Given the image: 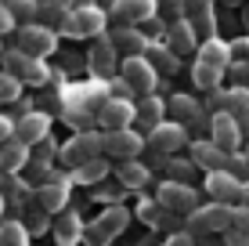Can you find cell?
Listing matches in <instances>:
<instances>
[{
    "label": "cell",
    "instance_id": "obj_1",
    "mask_svg": "<svg viewBox=\"0 0 249 246\" xmlns=\"http://www.w3.org/2000/svg\"><path fill=\"white\" fill-rule=\"evenodd\" d=\"M4 73L18 76L22 83H44V80H51V69L44 65V58H33V55H25V51H18V47L4 51Z\"/></svg>",
    "mask_w": 249,
    "mask_h": 246
},
{
    "label": "cell",
    "instance_id": "obj_2",
    "mask_svg": "<svg viewBox=\"0 0 249 246\" xmlns=\"http://www.w3.org/2000/svg\"><path fill=\"white\" fill-rule=\"evenodd\" d=\"M156 203L170 214H188L192 217L199 210V196H195L192 185H181V181H162L159 192H156Z\"/></svg>",
    "mask_w": 249,
    "mask_h": 246
},
{
    "label": "cell",
    "instance_id": "obj_3",
    "mask_svg": "<svg viewBox=\"0 0 249 246\" xmlns=\"http://www.w3.org/2000/svg\"><path fill=\"white\" fill-rule=\"evenodd\" d=\"M58 47V33L44 22H29V25H18V51L33 58H47L51 51Z\"/></svg>",
    "mask_w": 249,
    "mask_h": 246
},
{
    "label": "cell",
    "instance_id": "obj_4",
    "mask_svg": "<svg viewBox=\"0 0 249 246\" xmlns=\"http://www.w3.org/2000/svg\"><path fill=\"white\" fill-rule=\"evenodd\" d=\"M235 225V207L231 203H206L192 214V228L195 232H228Z\"/></svg>",
    "mask_w": 249,
    "mask_h": 246
},
{
    "label": "cell",
    "instance_id": "obj_5",
    "mask_svg": "<svg viewBox=\"0 0 249 246\" xmlns=\"http://www.w3.org/2000/svg\"><path fill=\"white\" fill-rule=\"evenodd\" d=\"M119 76H123L126 83L134 87V95H152L156 91V80H159V73L152 69V62L144 55H137V58H123V65H119Z\"/></svg>",
    "mask_w": 249,
    "mask_h": 246
},
{
    "label": "cell",
    "instance_id": "obj_6",
    "mask_svg": "<svg viewBox=\"0 0 249 246\" xmlns=\"http://www.w3.org/2000/svg\"><path fill=\"white\" fill-rule=\"evenodd\" d=\"M62 29L69 37H101V29H105V11H101V7H72V11L65 15Z\"/></svg>",
    "mask_w": 249,
    "mask_h": 246
},
{
    "label": "cell",
    "instance_id": "obj_7",
    "mask_svg": "<svg viewBox=\"0 0 249 246\" xmlns=\"http://www.w3.org/2000/svg\"><path fill=\"white\" fill-rule=\"evenodd\" d=\"M210 141H217L228 156L242 149V141H246V138H242V127H238V120L228 113V109H224V113H213V116H210Z\"/></svg>",
    "mask_w": 249,
    "mask_h": 246
},
{
    "label": "cell",
    "instance_id": "obj_8",
    "mask_svg": "<svg viewBox=\"0 0 249 246\" xmlns=\"http://www.w3.org/2000/svg\"><path fill=\"white\" fill-rule=\"evenodd\" d=\"M148 145L156 149L159 156H166V159H170L177 149L192 145V141H188V131H184L181 123H174V120L166 123V120H162V123H156V127L148 131Z\"/></svg>",
    "mask_w": 249,
    "mask_h": 246
},
{
    "label": "cell",
    "instance_id": "obj_9",
    "mask_svg": "<svg viewBox=\"0 0 249 246\" xmlns=\"http://www.w3.org/2000/svg\"><path fill=\"white\" fill-rule=\"evenodd\" d=\"M144 145H148V141H144L137 131H130V127H126V131H108L105 134V152H101V156H112V159L123 163V159H137Z\"/></svg>",
    "mask_w": 249,
    "mask_h": 246
},
{
    "label": "cell",
    "instance_id": "obj_10",
    "mask_svg": "<svg viewBox=\"0 0 249 246\" xmlns=\"http://www.w3.org/2000/svg\"><path fill=\"white\" fill-rule=\"evenodd\" d=\"M94 116H98V123L105 127V134H108V131H126V127L137 120V105L119 101V98H105Z\"/></svg>",
    "mask_w": 249,
    "mask_h": 246
},
{
    "label": "cell",
    "instance_id": "obj_11",
    "mask_svg": "<svg viewBox=\"0 0 249 246\" xmlns=\"http://www.w3.org/2000/svg\"><path fill=\"white\" fill-rule=\"evenodd\" d=\"M101 152H105V134H80V138H72L62 149V159L76 170V167H83L87 159H98Z\"/></svg>",
    "mask_w": 249,
    "mask_h": 246
},
{
    "label": "cell",
    "instance_id": "obj_12",
    "mask_svg": "<svg viewBox=\"0 0 249 246\" xmlns=\"http://www.w3.org/2000/svg\"><path fill=\"white\" fill-rule=\"evenodd\" d=\"M206 196L213 203H231L235 207L242 196V177H235L231 170H210L206 174Z\"/></svg>",
    "mask_w": 249,
    "mask_h": 246
},
{
    "label": "cell",
    "instance_id": "obj_13",
    "mask_svg": "<svg viewBox=\"0 0 249 246\" xmlns=\"http://www.w3.org/2000/svg\"><path fill=\"white\" fill-rule=\"evenodd\" d=\"M126 221H130V210H126V207H119V203H112V207H108L105 214H101L98 221L90 225V239H94V243L112 239V235H119V232L126 228Z\"/></svg>",
    "mask_w": 249,
    "mask_h": 246
},
{
    "label": "cell",
    "instance_id": "obj_14",
    "mask_svg": "<svg viewBox=\"0 0 249 246\" xmlns=\"http://www.w3.org/2000/svg\"><path fill=\"white\" fill-rule=\"evenodd\" d=\"M166 44L174 55H192L199 47V29L188 19H174V22H166Z\"/></svg>",
    "mask_w": 249,
    "mask_h": 246
},
{
    "label": "cell",
    "instance_id": "obj_15",
    "mask_svg": "<svg viewBox=\"0 0 249 246\" xmlns=\"http://www.w3.org/2000/svg\"><path fill=\"white\" fill-rule=\"evenodd\" d=\"M51 134V116L47 113H25L18 123H15V138L25 141V145H40V141H47Z\"/></svg>",
    "mask_w": 249,
    "mask_h": 246
},
{
    "label": "cell",
    "instance_id": "obj_16",
    "mask_svg": "<svg viewBox=\"0 0 249 246\" xmlns=\"http://www.w3.org/2000/svg\"><path fill=\"white\" fill-rule=\"evenodd\" d=\"M156 0H116L112 4V19L119 25H141L156 15Z\"/></svg>",
    "mask_w": 249,
    "mask_h": 246
},
{
    "label": "cell",
    "instance_id": "obj_17",
    "mask_svg": "<svg viewBox=\"0 0 249 246\" xmlns=\"http://www.w3.org/2000/svg\"><path fill=\"white\" fill-rule=\"evenodd\" d=\"M108 40H112L116 55H123V58H137V55L148 51V40H144V33L137 25H119V29H112Z\"/></svg>",
    "mask_w": 249,
    "mask_h": 246
},
{
    "label": "cell",
    "instance_id": "obj_18",
    "mask_svg": "<svg viewBox=\"0 0 249 246\" xmlns=\"http://www.w3.org/2000/svg\"><path fill=\"white\" fill-rule=\"evenodd\" d=\"M192 163L199 167V170H206V174L210 170H224L228 167V152L220 149L217 141H210V138L206 141H192Z\"/></svg>",
    "mask_w": 249,
    "mask_h": 246
},
{
    "label": "cell",
    "instance_id": "obj_19",
    "mask_svg": "<svg viewBox=\"0 0 249 246\" xmlns=\"http://www.w3.org/2000/svg\"><path fill=\"white\" fill-rule=\"evenodd\" d=\"M231 44H224L220 37H210V40H202L199 44V58L195 62H202V65H213V69H220V73H228V65H231Z\"/></svg>",
    "mask_w": 249,
    "mask_h": 246
},
{
    "label": "cell",
    "instance_id": "obj_20",
    "mask_svg": "<svg viewBox=\"0 0 249 246\" xmlns=\"http://www.w3.org/2000/svg\"><path fill=\"white\" fill-rule=\"evenodd\" d=\"M166 113H170V120L181 123V127L199 123V120H202V105H199V101H195L192 95H174V98L166 101Z\"/></svg>",
    "mask_w": 249,
    "mask_h": 246
},
{
    "label": "cell",
    "instance_id": "obj_21",
    "mask_svg": "<svg viewBox=\"0 0 249 246\" xmlns=\"http://www.w3.org/2000/svg\"><path fill=\"white\" fill-rule=\"evenodd\" d=\"M36 199H40V210L44 214H65V199H69V189L65 181H47L36 189Z\"/></svg>",
    "mask_w": 249,
    "mask_h": 246
},
{
    "label": "cell",
    "instance_id": "obj_22",
    "mask_svg": "<svg viewBox=\"0 0 249 246\" xmlns=\"http://www.w3.org/2000/svg\"><path fill=\"white\" fill-rule=\"evenodd\" d=\"M25 163H29V145L25 141H7V145H0V170L4 174H22Z\"/></svg>",
    "mask_w": 249,
    "mask_h": 246
},
{
    "label": "cell",
    "instance_id": "obj_23",
    "mask_svg": "<svg viewBox=\"0 0 249 246\" xmlns=\"http://www.w3.org/2000/svg\"><path fill=\"white\" fill-rule=\"evenodd\" d=\"M184 15H188V22L195 25V29H202L206 33V40L213 37V0H184Z\"/></svg>",
    "mask_w": 249,
    "mask_h": 246
},
{
    "label": "cell",
    "instance_id": "obj_24",
    "mask_svg": "<svg viewBox=\"0 0 249 246\" xmlns=\"http://www.w3.org/2000/svg\"><path fill=\"white\" fill-rule=\"evenodd\" d=\"M116 177L123 189H144L148 185V167L137 163V159H123V163L116 167Z\"/></svg>",
    "mask_w": 249,
    "mask_h": 246
},
{
    "label": "cell",
    "instance_id": "obj_25",
    "mask_svg": "<svg viewBox=\"0 0 249 246\" xmlns=\"http://www.w3.org/2000/svg\"><path fill=\"white\" fill-rule=\"evenodd\" d=\"M54 235H58V243H62V246H76V243L83 239V221H80V214H69V210H65V214L54 221Z\"/></svg>",
    "mask_w": 249,
    "mask_h": 246
},
{
    "label": "cell",
    "instance_id": "obj_26",
    "mask_svg": "<svg viewBox=\"0 0 249 246\" xmlns=\"http://www.w3.org/2000/svg\"><path fill=\"white\" fill-rule=\"evenodd\" d=\"M90 69L98 76H108V80H112V73H116V47H112V40H108V37H101L98 51L90 55Z\"/></svg>",
    "mask_w": 249,
    "mask_h": 246
},
{
    "label": "cell",
    "instance_id": "obj_27",
    "mask_svg": "<svg viewBox=\"0 0 249 246\" xmlns=\"http://www.w3.org/2000/svg\"><path fill=\"white\" fill-rule=\"evenodd\" d=\"M162 113H166V101L156 98V95H144L141 105H137V120H141V127H148V131L156 123H162Z\"/></svg>",
    "mask_w": 249,
    "mask_h": 246
},
{
    "label": "cell",
    "instance_id": "obj_28",
    "mask_svg": "<svg viewBox=\"0 0 249 246\" xmlns=\"http://www.w3.org/2000/svg\"><path fill=\"white\" fill-rule=\"evenodd\" d=\"M105 174H108V163H105V156H98V159H87L83 167H76V170H72V177H76L80 185H98Z\"/></svg>",
    "mask_w": 249,
    "mask_h": 246
},
{
    "label": "cell",
    "instance_id": "obj_29",
    "mask_svg": "<svg viewBox=\"0 0 249 246\" xmlns=\"http://www.w3.org/2000/svg\"><path fill=\"white\" fill-rule=\"evenodd\" d=\"M0 246H29V228H25V221H4L0 225Z\"/></svg>",
    "mask_w": 249,
    "mask_h": 246
},
{
    "label": "cell",
    "instance_id": "obj_30",
    "mask_svg": "<svg viewBox=\"0 0 249 246\" xmlns=\"http://www.w3.org/2000/svg\"><path fill=\"white\" fill-rule=\"evenodd\" d=\"M144 58L152 62V69H156V73H174V69H177V55H174L170 47H159V44L152 47V44H148Z\"/></svg>",
    "mask_w": 249,
    "mask_h": 246
},
{
    "label": "cell",
    "instance_id": "obj_31",
    "mask_svg": "<svg viewBox=\"0 0 249 246\" xmlns=\"http://www.w3.org/2000/svg\"><path fill=\"white\" fill-rule=\"evenodd\" d=\"M220 69H213V65H202V62H195L192 65V80L199 83V91H217L220 87Z\"/></svg>",
    "mask_w": 249,
    "mask_h": 246
},
{
    "label": "cell",
    "instance_id": "obj_32",
    "mask_svg": "<svg viewBox=\"0 0 249 246\" xmlns=\"http://www.w3.org/2000/svg\"><path fill=\"white\" fill-rule=\"evenodd\" d=\"M22 95V80L11 73H0V101H15Z\"/></svg>",
    "mask_w": 249,
    "mask_h": 246
},
{
    "label": "cell",
    "instance_id": "obj_33",
    "mask_svg": "<svg viewBox=\"0 0 249 246\" xmlns=\"http://www.w3.org/2000/svg\"><path fill=\"white\" fill-rule=\"evenodd\" d=\"M192 170H195V163H188V159H170V177H166V181H181V185H188Z\"/></svg>",
    "mask_w": 249,
    "mask_h": 246
},
{
    "label": "cell",
    "instance_id": "obj_34",
    "mask_svg": "<svg viewBox=\"0 0 249 246\" xmlns=\"http://www.w3.org/2000/svg\"><path fill=\"white\" fill-rule=\"evenodd\" d=\"M15 19H25V15H36V0H0Z\"/></svg>",
    "mask_w": 249,
    "mask_h": 246
},
{
    "label": "cell",
    "instance_id": "obj_35",
    "mask_svg": "<svg viewBox=\"0 0 249 246\" xmlns=\"http://www.w3.org/2000/svg\"><path fill=\"white\" fill-rule=\"evenodd\" d=\"M134 87L123 80V76H116V80H108V98H119V101H130Z\"/></svg>",
    "mask_w": 249,
    "mask_h": 246
},
{
    "label": "cell",
    "instance_id": "obj_36",
    "mask_svg": "<svg viewBox=\"0 0 249 246\" xmlns=\"http://www.w3.org/2000/svg\"><path fill=\"white\" fill-rule=\"evenodd\" d=\"M231 76H235V87H249V62H235V65H228Z\"/></svg>",
    "mask_w": 249,
    "mask_h": 246
},
{
    "label": "cell",
    "instance_id": "obj_37",
    "mask_svg": "<svg viewBox=\"0 0 249 246\" xmlns=\"http://www.w3.org/2000/svg\"><path fill=\"white\" fill-rule=\"evenodd\" d=\"M137 214H141V217H144V221H148V225H156V221H159V214H162V207H159L156 199H152V203H144V207L137 210Z\"/></svg>",
    "mask_w": 249,
    "mask_h": 246
},
{
    "label": "cell",
    "instance_id": "obj_38",
    "mask_svg": "<svg viewBox=\"0 0 249 246\" xmlns=\"http://www.w3.org/2000/svg\"><path fill=\"white\" fill-rule=\"evenodd\" d=\"M224 243H228V246H249V235L242 232V228H228V232H224Z\"/></svg>",
    "mask_w": 249,
    "mask_h": 246
},
{
    "label": "cell",
    "instance_id": "obj_39",
    "mask_svg": "<svg viewBox=\"0 0 249 246\" xmlns=\"http://www.w3.org/2000/svg\"><path fill=\"white\" fill-rule=\"evenodd\" d=\"M7 141H15V123L7 116H0V145H7Z\"/></svg>",
    "mask_w": 249,
    "mask_h": 246
},
{
    "label": "cell",
    "instance_id": "obj_40",
    "mask_svg": "<svg viewBox=\"0 0 249 246\" xmlns=\"http://www.w3.org/2000/svg\"><path fill=\"white\" fill-rule=\"evenodd\" d=\"M25 228H29V232H47V214H44V210H40V214H33L29 221H25Z\"/></svg>",
    "mask_w": 249,
    "mask_h": 246
},
{
    "label": "cell",
    "instance_id": "obj_41",
    "mask_svg": "<svg viewBox=\"0 0 249 246\" xmlns=\"http://www.w3.org/2000/svg\"><path fill=\"white\" fill-rule=\"evenodd\" d=\"M231 228H242V232L249 235V207H235V225Z\"/></svg>",
    "mask_w": 249,
    "mask_h": 246
},
{
    "label": "cell",
    "instance_id": "obj_42",
    "mask_svg": "<svg viewBox=\"0 0 249 246\" xmlns=\"http://www.w3.org/2000/svg\"><path fill=\"white\" fill-rule=\"evenodd\" d=\"M15 22H18V19H15V15H11V11H7V7H4V4H0V37H4V33H7V29H15Z\"/></svg>",
    "mask_w": 249,
    "mask_h": 246
},
{
    "label": "cell",
    "instance_id": "obj_43",
    "mask_svg": "<svg viewBox=\"0 0 249 246\" xmlns=\"http://www.w3.org/2000/svg\"><path fill=\"white\" fill-rule=\"evenodd\" d=\"M162 246H195V239H192L188 232H177V235H170V239L162 243Z\"/></svg>",
    "mask_w": 249,
    "mask_h": 246
},
{
    "label": "cell",
    "instance_id": "obj_44",
    "mask_svg": "<svg viewBox=\"0 0 249 246\" xmlns=\"http://www.w3.org/2000/svg\"><path fill=\"white\" fill-rule=\"evenodd\" d=\"M162 7H166V15L174 11L177 19H184V0H162Z\"/></svg>",
    "mask_w": 249,
    "mask_h": 246
},
{
    "label": "cell",
    "instance_id": "obj_45",
    "mask_svg": "<svg viewBox=\"0 0 249 246\" xmlns=\"http://www.w3.org/2000/svg\"><path fill=\"white\" fill-rule=\"evenodd\" d=\"M231 51H238V55H246V58H249V37H246V40H238V44L231 47Z\"/></svg>",
    "mask_w": 249,
    "mask_h": 246
},
{
    "label": "cell",
    "instance_id": "obj_46",
    "mask_svg": "<svg viewBox=\"0 0 249 246\" xmlns=\"http://www.w3.org/2000/svg\"><path fill=\"white\" fill-rule=\"evenodd\" d=\"M238 207H249V181H242V196H238Z\"/></svg>",
    "mask_w": 249,
    "mask_h": 246
},
{
    "label": "cell",
    "instance_id": "obj_47",
    "mask_svg": "<svg viewBox=\"0 0 249 246\" xmlns=\"http://www.w3.org/2000/svg\"><path fill=\"white\" fill-rule=\"evenodd\" d=\"M51 4H58L62 11H72V4H76V0H51Z\"/></svg>",
    "mask_w": 249,
    "mask_h": 246
},
{
    "label": "cell",
    "instance_id": "obj_48",
    "mask_svg": "<svg viewBox=\"0 0 249 246\" xmlns=\"http://www.w3.org/2000/svg\"><path fill=\"white\" fill-rule=\"evenodd\" d=\"M242 156H246V163H249V145H246V152H242Z\"/></svg>",
    "mask_w": 249,
    "mask_h": 246
},
{
    "label": "cell",
    "instance_id": "obj_49",
    "mask_svg": "<svg viewBox=\"0 0 249 246\" xmlns=\"http://www.w3.org/2000/svg\"><path fill=\"white\" fill-rule=\"evenodd\" d=\"M0 210H4V192H0Z\"/></svg>",
    "mask_w": 249,
    "mask_h": 246
},
{
    "label": "cell",
    "instance_id": "obj_50",
    "mask_svg": "<svg viewBox=\"0 0 249 246\" xmlns=\"http://www.w3.org/2000/svg\"><path fill=\"white\" fill-rule=\"evenodd\" d=\"M0 55H4V51H0Z\"/></svg>",
    "mask_w": 249,
    "mask_h": 246
}]
</instances>
